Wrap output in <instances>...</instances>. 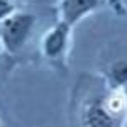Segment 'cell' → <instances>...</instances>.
<instances>
[{
  "label": "cell",
  "mask_w": 127,
  "mask_h": 127,
  "mask_svg": "<svg viewBox=\"0 0 127 127\" xmlns=\"http://www.w3.org/2000/svg\"><path fill=\"white\" fill-rule=\"evenodd\" d=\"M12 12H14L12 2H10V0H0V19L3 20L5 17L12 15Z\"/></svg>",
  "instance_id": "6"
},
{
  "label": "cell",
  "mask_w": 127,
  "mask_h": 127,
  "mask_svg": "<svg viewBox=\"0 0 127 127\" xmlns=\"http://www.w3.org/2000/svg\"><path fill=\"white\" fill-rule=\"evenodd\" d=\"M83 126L85 127H114V114L108 112V108L100 103H90L83 112Z\"/></svg>",
  "instance_id": "4"
},
{
  "label": "cell",
  "mask_w": 127,
  "mask_h": 127,
  "mask_svg": "<svg viewBox=\"0 0 127 127\" xmlns=\"http://www.w3.org/2000/svg\"><path fill=\"white\" fill-rule=\"evenodd\" d=\"M68 34L69 27L66 24L59 22L58 26H54L51 31L42 39V53L48 59H59L64 51H66V44H68Z\"/></svg>",
  "instance_id": "2"
},
{
  "label": "cell",
  "mask_w": 127,
  "mask_h": 127,
  "mask_svg": "<svg viewBox=\"0 0 127 127\" xmlns=\"http://www.w3.org/2000/svg\"><path fill=\"white\" fill-rule=\"evenodd\" d=\"M34 22L36 19L31 14H12L5 17L0 27V37L5 49L10 53L19 51L29 39Z\"/></svg>",
  "instance_id": "1"
},
{
  "label": "cell",
  "mask_w": 127,
  "mask_h": 127,
  "mask_svg": "<svg viewBox=\"0 0 127 127\" xmlns=\"http://www.w3.org/2000/svg\"><path fill=\"white\" fill-rule=\"evenodd\" d=\"M110 80L115 87H122L127 83V61H119L110 69Z\"/></svg>",
  "instance_id": "5"
},
{
  "label": "cell",
  "mask_w": 127,
  "mask_h": 127,
  "mask_svg": "<svg viewBox=\"0 0 127 127\" xmlns=\"http://www.w3.org/2000/svg\"><path fill=\"white\" fill-rule=\"evenodd\" d=\"M98 3L100 0H61V5H59L61 22L71 27L81 17H85L87 14L97 9Z\"/></svg>",
  "instance_id": "3"
}]
</instances>
